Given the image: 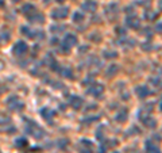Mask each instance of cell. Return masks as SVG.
<instances>
[{
    "mask_svg": "<svg viewBox=\"0 0 162 153\" xmlns=\"http://www.w3.org/2000/svg\"><path fill=\"white\" fill-rule=\"evenodd\" d=\"M6 103H7V106H8V109L14 110V111H20V110H23V107H24L23 102H22L19 98H16V96H10Z\"/></svg>",
    "mask_w": 162,
    "mask_h": 153,
    "instance_id": "6da1fadb",
    "label": "cell"
},
{
    "mask_svg": "<svg viewBox=\"0 0 162 153\" xmlns=\"http://www.w3.org/2000/svg\"><path fill=\"white\" fill-rule=\"evenodd\" d=\"M27 50H28V46H27V43L26 42H23V41H18L12 47V52H14V54L15 56H23Z\"/></svg>",
    "mask_w": 162,
    "mask_h": 153,
    "instance_id": "7a4b0ae2",
    "label": "cell"
},
{
    "mask_svg": "<svg viewBox=\"0 0 162 153\" xmlns=\"http://www.w3.org/2000/svg\"><path fill=\"white\" fill-rule=\"evenodd\" d=\"M76 43H77V37L75 34H66L64 38V42H62V46H64L65 50H69V49H72Z\"/></svg>",
    "mask_w": 162,
    "mask_h": 153,
    "instance_id": "3957f363",
    "label": "cell"
},
{
    "mask_svg": "<svg viewBox=\"0 0 162 153\" xmlns=\"http://www.w3.org/2000/svg\"><path fill=\"white\" fill-rule=\"evenodd\" d=\"M69 15V8L68 7H61V8H56L51 12V18L53 19H65Z\"/></svg>",
    "mask_w": 162,
    "mask_h": 153,
    "instance_id": "277c9868",
    "label": "cell"
},
{
    "mask_svg": "<svg viewBox=\"0 0 162 153\" xmlns=\"http://www.w3.org/2000/svg\"><path fill=\"white\" fill-rule=\"evenodd\" d=\"M40 115H42V118L46 119L47 122H53L54 117H56V111L53 109H49V107H45V109L40 110Z\"/></svg>",
    "mask_w": 162,
    "mask_h": 153,
    "instance_id": "5b68a950",
    "label": "cell"
},
{
    "mask_svg": "<svg viewBox=\"0 0 162 153\" xmlns=\"http://www.w3.org/2000/svg\"><path fill=\"white\" fill-rule=\"evenodd\" d=\"M97 8V3L93 2V0H88V2L83 3L81 4V10L83 11H87V12H95Z\"/></svg>",
    "mask_w": 162,
    "mask_h": 153,
    "instance_id": "8992f818",
    "label": "cell"
},
{
    "mask_svg": "<svg viewBox=\"0 0 162 153\" xmlns=\"http://www.w3.org/2000/svg\"><path fill=\"white\" fill-rule=\"evenodd\" d=\"M103 91H104V87H103V85H100V84L91 85V88H88V94L96 96V98H99V96L103 94Z\"/></svg>",
    "mask_w": 162,
    "mask_h": 153,
    "instance_id": "52a82bcc",
    "label": "cell"
},
{
    "mask_svg": "<svg viewBox=\"0 0 162 153\" xmlns=\"http://www.w3.org/2000/svg\"><path fill=\"white\" fill-rule=\"evenodd\" d=\"M69 104L73 107V109H76V110H80L81 109V106H83V99L80 98V96H70L69 98Z\"/></svg>",
    "mask_w": 162,
    "mask_h": 153,
    "instance_id": "ba28073f",
    "label": "cell"
},
{
    "mask_svg": "<svg viewBox=\"0 0 162 153\" xmlns=\"http://www.w3.org/2000/svg\"><path fill=\"white\" fill-rule=\"evenodd\" d=\"M28 18V20H31V22H34V23H42L43 20H45V18H43V15L42 14H38V11L36 12H34L32 15H30V16H27Z\"/></svg>",
    "mask_w": 162,
    "mask_h": 153,
    "instance_id": "9c48e42d",
    "label": "cell"
},
{
    "mask_svg": "<svg viewBox=\"0 0 162 153\" xmlns=\"http://www.w3.org/2000/svg\"><path fill=\"white\" fill-rule=\"evenodd\" d=\"M127 25L130 26L131 29H138L139 26H141V23H139V19H138V18H135V16L127 18Z\"/></svg>",
    "mask_w": 162,
    "mask_h": 153,
    "instance_id": "30bf717a",
    "label": "cell"
},
{
    "mask_svg": "<svg viewBox=\"0 0 162 153\" xmlns=\"http://www.w3.org/2000/svg\"><path fill=\"white\" fill-rule=\"evenodd\" d=\"M135 92L138 94V96L139 98H146L147 95L150 94V91H149V88H146V87H143V85H141V87H138L137 89H135Z\"/></svg>",
    "mask_w": 162,
    "mask_h": 153,
    "instance_id": "8fae6325",
    "label": "cell"
},
{
    "mask_svg": "<svg viewBox=\"0 0 162 153\" xmlns=\"http://www.w3.org/2000/svg\"><path fill=\"white\" fill-rule=\"evenodd\" d=\"M22 10H23V12L27 15V16H30V15H32L34 12H36V8H35V7L32 6V4H26Z\"/></svg>",
    "mask_w": 162,
    "mask_h": 153,
    "instance_id": "7c38bea8",
    "label": "cell"
},
{
    "mask_svg": "<svg viewBox=\"0 0 162 153\" xmlns=\"http://www.w3.org/2000/svg\"><path fill=\"white\" fill-rule=\"evenodd\" d=\"M146 153H161L160 149L157 146H154L151 142H147L146 144Z\"/></svg>",
    "mask_w": 162,
    "mask_h": 153,
    "instance_id": "4fadbf2b",
    "label": "cell"
},
{
    "mask_svg": "<svg viewBox=\"0 0 162 153\" xmlns=\"http://www.w3.org/2000/svg\"><path fill=\"white\" fill-rule=\"evenodd\" d=\"M142 122L146 126H149V128H154V126H156V121H154L153 118H150V117H143L142 118Z\"/></svg>",
    "mask_w": 162,
    "mask_h": 153,
    "instance_id": "5bb4252c",
    "label": "cell"
},
{
    "mask_svg": "<svg viewBox=\"0 0 162 153\" xmlns=\"http://www.w3.org/2000/svg\"><path fill=\"white\" fill-rule=\"evenodd\" d=\"M84 20V15L80 12V11H77V12L73 14V22H76V23H79V22Z\"/></svg>",
    "mask_w": 162,
    "mask_h": 153,
    "instance_id": "9a60e30c",
    "label": "cell"
},
{
    "mask_svg": "<svg viewBox=\"0 0 162 153\" xmlns=\"http://www.w3.org/2000/svg\"><path fill=\"white\" fill-rule=\"evenodd\" d=\"M20 30H22V33H23L24 35H27V37H28V38H34V37H35L34 34H31V33H32L31 30L28 29V27H26V26H23V27H22Z\"/></svg>",
    "mask_w": 162,
    "mask_h": 153,
    "instance_id": "2e32d148",
    "label": "cell"
},
{
    "mask_svg": "<svg viewBox=\"0 0 162 153\" xmlns=\"http://www.w3.org/2000/svg\"><path fill=\"white\" fill-rule=\"evenodd\" d=\"M28 142H27V140L26 138H18L16 141H15V145L18 148H23V146H26Z\"/></svg>",
    "mask_w": 162,
    "mask_h": 153,
    "instance_id": "e0dca14e",
    "label": "cell"
},
{
    "mask_svg": "<svg viewBox=\"0 0 162 153\" xmlns=\"http://www.w3.org/2000/svg\"><path fill=\"white\" fill-rule=\"evenodd\" d=\"M126 118H127V111H122V113L117 115L116 117V119L119 122H123V121H126Z\"/></svg>",
    "mask_w": 162,
    "mask_h": 153,
    "instance_id": "ac0fdd59",
    "label": "cell"
},
{
    "mask_svg": "<svg viewBox=\"0 0 162 153\" xmlns=\"http://www.w3.org/2000/svg\"><path fill=\"white\" fill-rule=\"evenodd\" d=\"M62 73H64L65 77H69V79H72V77H73V73H72L70 69H64V70H62Z\"/></svg>",
    "mask_w": 162,
    "mask_h": 153,
    "instance_id": "d6986e66",
    "label": "cell"
},
{
    "mask_svg": "<svg viewBox=\"0 0 162 153\" xmlns=\"http://www.w3.org/2000/svg\"><path fill=\"white\" fill-rule=\"evenodd\" d=\"M57 2H58V3H60V2H64V0H57Z\"/></svg>",
    "mask_w": 162,
    "mask_h": 153,
    "instance_id": "ffe728a7",
    "label": "cell"
},
{
    "mask_svg": "<svg viewBox=\"0 0 162 153\" xmlns=\"http://www.w3.org/2000/svg\"><path fill=\"white\" fill-rule=\"evenodd\" d=\"M12 2H20V0H12Z\"/></svg>",
    "mask_w": 162,
    "mask_h": 153,
    "instance_id": "44dd1931",
    "label": "cell"
},
{
    "mask_svg": "<svg viewBox=\"0 0 162 153\" xmlns=\"http://www.w3.org/2000/svg\"><path fill=\"white\" fill-rule=\"evenodd\" d=\"M113 153H117V152H113Z\"/></svg>",
    "mask_w": 162,
    "mask_h": 153,
    "instance_id": "7402d4cb",
    "label": "cell"
}]
</instances>
